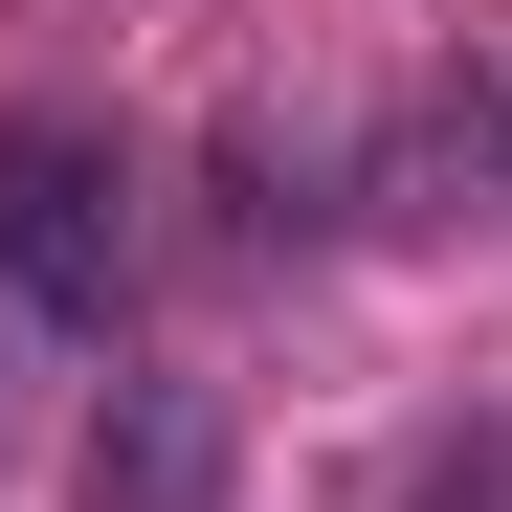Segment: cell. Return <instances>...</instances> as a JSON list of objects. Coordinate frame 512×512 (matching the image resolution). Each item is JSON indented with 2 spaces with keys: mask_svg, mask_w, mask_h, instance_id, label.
I'll return each mask as SVG.
<instances>
[{
  "mask_svg": "<svg viewBox=\"0 0 512 512\" xmlns=\"http://www.w3.org/2000/svg\"><path fill=\"white\" fill-rule=\"evenodd\" d=\"M0 312H45V334L134 312V134L112 112H0Z\"/></svg>",
  "mask_w": 512,
  "mask_h": 512,
  "instance_id": "cell-1",
  "label": "cell"
},
{
  "mask_svg": "<svg viewBox=\"0 0 512 512\" xmlns=\"http://www.w3.org/2000/svg\"><path fill=\"white\" fill-rule=\"evenodd\" d=\"M90 512H223V423H201V379H134V401L90 423Z\"/></svg>",
  "mask_w": 512,
  "mask_h": 512,
  "instance_id": "cell-2",
  "label": "cell"
},
{
  "mask_svg": "<svg viewBox=\"0 0 512 512\" xmlns=\"http://www.w3.org/2000/svg\"><path fill=\"white\" fill-rule=\"evenodd\" d=\"M423 512H512V423H490V446H446V468H423Z\"/></svg>",
  "mask_w": 512,
  "mask_h": 512,
  "instance_id": "cell-3",
  "label": "cell"
}]
</instances>
